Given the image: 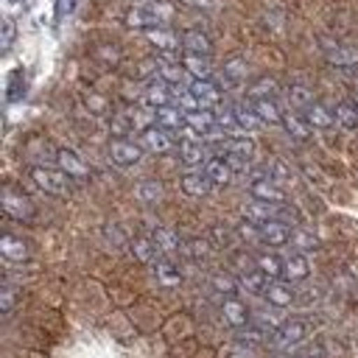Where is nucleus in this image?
<instances>
[{
	"label": "nucleus",
	"instance_id": "f257e3e1",
	"mask_svg": "<svg viewBox=\"0 0 358 358\" xmlns=\"http://www.w3.org/2000/svg\"><path fill=\"white\" fill-rule=\"evenodd\" d=\"M168 14H171L168 6H162V3H140V6L126 11V25L140 28V31H154V28L165 25Z\"/></svg>",
	"mask_w": 358,
	"mask_h": 358
},
{
	"label": "nucleus",
	"instance_id": "f03ea898",
	"mask_svg": "<svg viewBox=\"0 0 358 358\" xmlns=\"http://www.w3.org/2000/svg\"><path fill=\"white\" fill-rule=\"evenodd\" d=\"M31 179L39 190L50 193V196H67L70 193V176L59 168H45V165H36L31 168Z\"/></svg>",
	"mask_w": 358,
	"mask_h": 358
},
{
	"label": "nucleus",
	"instance_id": "7ed1b4c3",
	"mask_svg": "<svg viewBox=\"0 0 358 358\" xmlns=\"http://www.w3.org/2000/svg\"><path fill=\"white\" fill-rule=\"evenodd\" d=\"M249 193H252L255 201L274 204V207H280V204L285 201L282 187H280L268 173H257V176H252V182H249Z\"/></svg>",
	"mask_w": 358,
	"mask_h": 358
},
{
	"label": "nucleus",
	"instance_id": "20e7f679",
	"mask_svg": "<svg viewBox=\"0 0 358 358\" xmlns=\"http://www.w3.org/2000/svg\"><path fill=\"white\" fill-rule=\"evenodd\" d=\"M143 151H145V148H143L140 143L126 140V137H117V140L109 143V159H112L115 165H123V168L137 165V162L143 159Z\"/></svg>",
	"mask_w": 358,
	"mask_h": 358
},
{
	"label": "nucleus",
	"instance_id": "39448f33",
	"mask_svg": "<svg viewBox=\"0 0 358 358\" xmlns=\"http://www.w3.org/2000/svg\"><path fill=\"white\" fill-rule=\"evenodd\" d=\"M3 210H6L11 218H17V221H31V218L36 215L34 201H31L25 193H17V190H6V193H3Z\"/></svg>",
	"mask_w": 358,
	"mask_h": 358
},
{
	"label": "nucleus",
	"instance_id": "423d86ee",
	"mask_svg": "<svg viewBox=\"0 0 358 358\" xmlns=\"http://www.w3.org/2000/svg\"><path fill=\"white\" fill-rule=\"evenodd\" d=\"M140 145L151 154H168L173 148V137H171V131H165L162 126L154 123L145 131H140Z\"/></svg>",
	"mask_w": 358,
	"mask_h": 358
},
{
	"label": "nucleus",
	"instance_id": "0eeeda50",
	"mask_svg": "<svg viewBox=\"0 0 358 358\" xmlns=\"http://www.w3.org/2000/svg\"><path fill=\"white\" fill-rule=\"evenodd\" d=\"M185 131H187V137L179 143V159H182L185 165H190V168H193V165H204V162L210 159V157H207V145H204L190 129H185Z\"/></svg>",
	"mask_w": 358,
	"mask_h": 358
},
{
	"label": "nucleus",
	"instance_id": "6e6552de",
	"mask_svg": "<svg viewBox=\"0 0 358 358\" xmlns=\"http://www.w3.org/2000/svg\"><path fill=\"white\" fill-rule=\"evenodd\" d=\"M56 162H59V171H64L70 179H78V182L90 179L87 162H84L73 148H59V151H56Z\"/></svg>",
	"mask_w": 358,
	"mask_h": 358
},
{
	"label": "nucleus",
	"instance_id": "1a4fd4ad",
	"mask_svg": "<svg viewBox=\"0 0 358 358\" xmlns=\"http://www.w3.org/2000/svg\"><path fill=\"white\" fill-rule=\"evenodd\" d=\"M308 336V324L302 322V319H288V322H282L277 330H274V347H291V344H296V341H302Z\"/></svg>",
	"mask_w": 358,
	"mask_h": 358
},
{
	"label": "nucleus",
	"instance_id": "9d476101",
	"mask_svg": "<svg viewBox=\"0 0 358 358\" xmlns=\"http://www.w3.org/2000/svg\"><path fill=\"white\" fill-rule=\"evenodd\" d=\"M187 90L193 92V98L199 101L201 109H210V106H215V103L221 101V87H218L213 78H210V81H196V78H193V81L187 84Z\"/></svg>",
	"mask_w": 358,
	"mask_h": 358
},
{
	"label": "nucleus",
	"instance_id": "9b49d317",
	"mask_svg": "<svg viewBox=\"0 0 358 358\" xmlns=\"http://www.w3.org/2000/svg\"><path fill=\"white\" fill-rule=\"evenodd\" d=\"M185 126L193 131V134H213L218 120H215V112L210 109H193V112H185Z\"/></svg>",
	"mask_w": 358,
	"mask_h": 358
},
{
	"label": "nucleus",
	"instance_id": "f8f14e48",
	"mask_svg": "<svg viewBox=\"0 0 358 358\" xmlns=\"http://www.w3.org/2000/svg\"><path fill=\"white\" fill-rule=\"evenodd\" d=\"M182 67L190 78L196 81H210L213 78V64H210V56H199V53H185L182 56Z\"/></svg>",
	"mask_w": 358,
	"mask_h": 358
},
{
	"label": "nucleus",
	"instance_id": "ddd939ff",
	"mask_svg": "<svg viewBox=\"0 0 358 358\" xmlns=\"http://www.w3.org/2000/svg\"><path fill=\"white\" fill-rule=\"evenodd\" d=\"M145 103L151 109H159V106H173V98H171V84H165L159 76H154L145 87Z\"/></svg>",
	"mask_w": 358,
	"mask_h": 358
},
{
	"label": "nucleus",
	"instance_id": "4468645a",
	"mask_svg": "<svg viewBox=\"0 0 358 358\" xmlns=\"http://www.w3.org/2000/svg\"><path fill=\"white\" fill-rule=\"evenodd\" d=\"M201 171L207 173V179L213 182V187H224V185H229V182H232V173H235L224 157H210V159L204 162Z\"/></svg>",
	"mask_w": 358,
	"mask_h": 358
},
{
	"label": "nucleus",
	"instance_id": "2eb2a0df",
	"mask_svg": "<svg viewBox=\"0 0 358 358\" xmlns=\"http://www.w3.org/2000/svg\"><path fill=\"white\" fill-rule=\"evenodd\" d=\"M322 48H324V59H327L330 64H336V67H352V64H358V50H352V48H347V45L324 42Z\"/></svg>",
	"mask_w": 358,
	"mask_h": 358
},
{
	"label": "nucleus",
	"instance_id": "dca6fc26",
	"mask_svg": "<svg viewBox=\"0 0 358 358\" xmlns=\"http://www.w3.org/2000/svg\"><path fill=\"white\" fill-rule=\"evenodd\" d=\"M291 229H288V224H282V221H266V224H260V241L263 243H268V246H285L288 241H291Z\"/></svg>",
	"mask_w": 358,
	"mask_h": 358
},
{
	"label": "nucleus",
	"instance_id": "f3484780",
	"mask_svg": "<svg viewBox=\"0 0 358 358\" xmlns=\"http://www.w3.org/2000/svg\"><path fill=\"white\" fill-rule=\"evenodd\" d=\"M310 274V263H308V257L302 255V252H291L285 260H282V277L288 280V282H299V280H305Z\"/></svg>",
	"mask_w": 358,
	"mask_h": 358
},
{
	"label": "nucleus",
	"instance_id": "a211bd4d",
	"mask_svg": "<svg viewBox=\"0 0 358 358\" xmlns=\"http://www.w3.org/2000/svg\"><path fill=\"white\" fill-rule=\"evenodd\" d=\"M179 185H182V190H185L187 196H193V199L207 196V193L213 190V182L207 179L204 171H187V173L179 179Z\"/></svg>",
	"mask_w": 358,
	"mask_h": 358
},
{
	"label": "nucleus",
	"instance_id": "6ab92c4d",
	"mask_svg": "<svg viewBox=\"0 0 358 358\" xmlns=\"http://www.w3.org/2000/svg\"><path fill=\"white\" fill-rule=\"evenodd\" d=\"M221 313H224V319H227V324L229 327H246V322H249V310H246V305L241 302V299H235V296H224V302H221Z\"/></svg>",
	"mask_w": 358,
	"mask_h": 358
},
{
	"label": "nucleus",
	"instance_id": "aec40b11",
	"mask_svg": "<svg viewBox=\"0 0 358 358\" xmlns=\"http://www.w3.org/2000/svg\"><path fill=\"white\" fill-rule=\"evenodd\" d=\"M182 48H185V53H199V56H210L213 53L210 36L204 31H199V28H190V31L182 34Z\"/></svg>",
	"mask_w": 358,
	"mask_h": 358
},
{
	"label": "nucleus",
	"instance_id": "412c9836",
	"mask_svg": "<svg viewBox=\"0 0 358 358\" xmlns=\"http://www.w3.org/2000/svg\"><path fill=\"white\" fill-rule=\"evenodd\" d=\"M263 299H266L271 308H288V305L294 302V291H291V285H285V282H280V280H268V285H266V291H263Z\"/></svg>",
	"mask_w": 358,
	"mask_h": 358
},
{
	"label": "nucleus",
	"instance_id": "4be33fe9",
	"mask_svg": "<svg viewBox=\"0 0 358 358\" xmlns=\"http://www.w3.org/2000/svg\"><path fill=\"white\" fill-rule=\"evenodd\" d=\"M0 252H3V257L11 260V263H22V260H28V255H31L28 243H25L22 238H17V235H3V238H0Z\"/></svg>",
	"mask_w": 358,
	"mask_h": 358
},
{
	"label": "nucleus",
	"instance_id": "5701e85b",
	"mask_svg": "<svg viewBox=\"0 0 358 358\" xmlns=\"http://www.w3.org/2000/svg\"><path fill=\"white\" fill-rule=\"evenodd\" d=\"M302 117H305V123H308L310 129H333V123H336V115H333L324 103H310V106L302 112Z\"/></svg>",
	"mask_w": 358,
	"mask_h": 358
},
{
	"label": "nucleus",
	"instance_id": "b1692460",
	"mask_svg": "<svg viewBox=\"0 0 358 358\" xmlns=\"http://www.w3.org/2000/svg\"><path fill=\"white\" fill-rule=\"evenodd\" d=\"M151 241H154V246H157L162 255H173V252H179V249H185V246H182V238H179L171 227H157L154 235H151Z\"/></svg>",
	"mask_w": 358,
	"mask_h": 358
},
{
	"label": "nucleus",
	"instance_id": "393cba45",
	"mask_svg": "<svg viewBox=\"0 0 358 358\" xmlns=\"http://www.w3.org/2000/svg\"><path fill=\"white\" fill-rule=\"evenodd\" d=\"M157 126H162L165 131L187 129V126H185V112H182L179 106H159V109H157Z\"/></svg>",
	"mask_w": 358,
	"mask_h": 358
},
{
	"label": "nucleus",
	"instance_id": "a878e982",
	"mask_svg": "<svg viewBox=\"0 0 358 358\" xmlns=\"http://www.w3.org/2000/svg\"><path fill=\"white\" fill-rule=\"evenodd\" d=\"M154 277H157V282L165 285V288H173V285L182 282V271H179V266L171 263V260H157V263H154Z\"/></svg>",
	"mask_w": 358,
	"mask_h": 358
},
{
	"label": "nucleus",
	"instance_id": "bb28decb",
	"mask_svg": "<svg viewBox=\"0 0 358 358\" xmlns=\"http://www.w3.org/2000/svg\"><path fill=\"white\" fill-rule=\"evenodd\" d=\"M252 109H255V115L260 117V123H268V126H274V123H282V112L277 109V103H274V98H263V101H252Z\"/></svg>",
	"mask_w": 358,
	"mask_h": 358
},
{
	"label": "nucleus",
	"instance_id": "cd10ccee",
	"mask_svg": "<svg viewBox=\"0 0 358 358\" xmlns=\"http://www.w3.org/2000/svg\"><path fill=\"white\" fill-rule=\"evenodd\" d=\"M282 129H285L294 140H308V137H310V126H308L305 117L296 115V112H282Z\"/></svg>",
	"mask_w": 358,
	"mask_h": 358
},
{
	"label": "nucleus",
	"instance_id": "c85d7f7f",
	"mask_svg": "<svg viewBox=\"0 0 358 358\" xmlns=\"http://www.w3.org/2000/svg\"><path fill=\"white\" fill-rule=\"evenodd\" d=\"M336 123L341 129H347V131L358 129V103L355 101H341L336 106Z\"/></svg>",
	"mask_w": 358,
	"mask_h": 358
},
{
	"label": "nucleus",
	"instance_id": "c756f323",
	"mask_svg": "<svg viewBox=\"0 0 358 358\" xmlns=\"http://www.w3.org/2000/svg\"><path fill=\"white\" fill-rule=\"evenodd\" d=\"M134 196L143 201V204H157L162 199V185L157 179H143L134 185Z\"/></svg>",
	"mask_w": 358,
	"mask_h": 358
},
{
	"label": "nucleus",
	"instance_id": "7c9ffc66",
	"mask_svg": "<svg viewBox=\"0 0 358 358\" xmlns=\"http://www.w3.org/2000/svg\"><path fill=\"white\" fill-rule=\"evenodd\" d=\"M145 36H148L159 50H176V48H182V36H176L173 31H165V28L145 31Z\"/></svg>",
	"mask_w": 358,
	"mask_h": 358
},
{
	"label": "nucleus",
	"instance_id": "2f4dec72",
	"mask_svg": "<svg viewBox=\"0 0 358 358\" xmlns=\"http://www.w3.org/2000/svg\"><path fill=\"white\" fill-rule=\"evenodd\" d=\"M243 215H246V221H252V224H266V221H274V204H263V201H252V204H246L243 207Z\"/></svg>",
	"mask_w": 358,
	"mask_h": 358
},
{
	"label": "nucleus",
	"instance_id": "473e14b6",
	"mask_svg": "<svg viewBox=\"0 0 358 358\" xmlns=\"http://www.w3.org/2000/svg\"><path fill=\"white\" fill-rule=\"evenodd\" d=\"M224 154H238V157H243V159H249L252 162V157H255V143L249 140V137H227V143H224Z\"/></svg>",
	"mask_w": 358,
	"mask_h": 358
},
{
	"label": "nucleus",
	"instance_id": "72a5a7b5",
	"mask_svg": "<svg viewBox=\"0 0 358 358\" xmlns=\"http://www.w3.org/2000/svg\"><path fill=\"white\" fill-rule=\"evenodd\" d=\"M255 266H257V271L260 274H266L268 280H280L282 277V260L277 257V255H257V260H255Z\"/></svg>",
	"mask_w": 358,
	"mask_h": 358
},
{
	"label": "nucleus",
	"instance_id": "f704fd0d",
	"mask_svg": "<svg viewBox=\"0 0 358 358\" xmlns=\"http://www.w3.org/2000/svg\"><path fill=\"white\" fill-rule=\"evenodd\" d=\"M285 95H288V103L296 106V109H302V112H305L310 103H316V101H313V90H308L305 84H291Z\"/></svg>",
	"mask_w": 358,
	"mask_h": 358
},
{
	"label": "nucleus",
	"instance_id": "c9c22d12",
	"mask_svg": "<svg viewBox=\"0 0 358 358\" xmlns=\"http://www.w3.org/2000/svg\"><path fill=\"white\" fill-rule=\"evenodd\" d=\"M131 252H134V257H137L140 263H157V255H159V249L154 246L151 238H134Z\"/></svg>",
	"mask_w": 358,
	"mask_h": 358
},
{
	"label": "nucleus",
	"instance_id": "e433bc0d",
	"mask_svg": "<svg viewBox=\"0 0 358 358\" xmlns=\"http://www.w3.org/2000/svg\"><path fill=\"white\" fill-rule=\"evenodd\" d=\"M25 95V73L22 70H11L8 73V84H6V101L14 103Z\"/></svg>",
	"mask_w": 358,
	"mask_h": 358
},
{
	"label": "nucleus",
	"instance_id": "4c0bfd02",
	"mask_svg": "<svg viewBox=\"0 0 358 358\" xmlns=\"http://www.w3.org/2000/svg\"><path fill=\"white\" fill-rule=\"evenodd\" d=\"M232 112H235V117H238L241 131H255V129H260V126H263V123H260V117L255 115V109H252V106L238 103V106H232Z\"/></svg>",
	"mask_w": 358,
	"mask_h": 358
},
{
	"label": "nucleus",
	"instance_id": "58836bf2",
	"mask_svg": "<svg viewBox=\"0 0 358 358\" xmlns=\"http://www.w3.org/2000/svg\"><path fill=\"white\" fill-rule=\"evenodd\" d=\"M266 285H268V277H266V274H260L257 268H252V271H243V274H241V288H246L249 294H260V296H263Z\"/></svg>",
	"mask_w": 358,
	"mask_h": 358
},
{
	"label": "nucleus",
	"instance_id": "ea45409f",
	"mask_svg": "<svg viewBox=\"0 0 358 358\" xmlns=\"http://www.w3.org/2000/svg\"><path fill=\"white\" fill-rule=\"evenodd\" d=\"M224 78H227L229 84L243 81V78H246V59H241V56L227 59V62H224Z\"/></svg>",
	"mask_w": 358,
	"mask_h": 358
},
{
	"label": "nucleus",
	"instance_id": "a19ab883",
	"mask_svg": "<svg viewBox=\"0 0 358 358\" xmlns=\"http://www.w3.org/2000/svg\"><path fill=\"white\" fill-rule=\"evenodd\" d=\"M215 120H218V129H221L224 134H229V137H241V126H238V117H235L232 109H221V112H215Z\"/></svg>",
	"mask_w": 358,
	"mask_h": 358
},
{
	"label": "nucleus",
	"instance_id": "79ce46f5",
	"mask_svg": "<svg viewBox=\"0 0 358 358\" xmlns=\"http://www.w3.org/2000/svg\"><path fill=\"white\" fill-rule=\"evenodd\" d=\"M277 92V81L274 78H260V81H255L252 87H249V95H252V101H263V98H271Z\"/></svg>",
	"mask_w": 358,
	"mask_h": 358
},
{
	"label": "nucleus",
	"instance_id": "37998d69",
	"mask_svg": "<svg viewBox=\"0 0 358 358\" xmlns=\"http://www.w3.org/2000/svg\"><path fill=\"white\" fill-rule=\"evenodd\" d=\"M291 241H294V246L305 255V252H310V249H316L319 246V241L310 235V232H305V229H296L294 235H291Z\"/></svg>",
	"mask_w": 358,
	"mask_h": 358
},
{
	"label": "nucleus",
	"instance_id": "c03bdc74",
	"mask_svg": "<svg viewBox=\"0 0 358 358\" xmlns=\"http://www.w3.org/2000/svg\"><path fill=\"white\" fill-rule=\"evenodd\" d=\"M213 288H215V291H221L224 296H235L238 282H235L229 274H215V277H213Z\"/></svg>",
	"mask_w": 358,
	"mask_h": 358
},
{
	"label": "nucleus",
	"instance_id": "a18cd8bd",
	"mask_svg": "<svg viewBox=\"0 0 358 358\" xmlns=\"http://www.w3.org/2000/svg\"><path fill=\"white\" fill-rule=\"evenodd\" d=\"M14 34H17V31H14V22H11L8 17H3V20H0V48H3V50H8V48L14 45Z\"/></svg>",
	"mask_w": 358,
	"mask_h": 358
},
{
	"label": "nucleus",
	"instance_id": "49530a36",
	"mask_svg": "<svg viewBox=\"0 0 358 358\" xmlns=\"http://www.w3.org/2000/svg\"><path fill=\"white\" fill-rule=\"evenodd\" d=\"M73 8H76V0H56V3H53V17H56V22H62L64 17H70Z\"/></svg>",
	"mask_w": 358,
	"mask_h": 358
},
{
	"label": "nucleus",
	"instance_id": "de8ad7c7",
	"mask_svg": "<svg viewBox=\"0 0 358 358\" xmlns=\"http://www.w3.org/2000/svg\"><path fill=\"white\" fill-rule=\"evenodd\" d=\"M14 299H17L14 291H11L8 285H3V294H0V310H3V313H11V310H14Z\"/></svg>",
	"mask_w": 358,
	"mask_h": 358
},
{
	"label": "nucleus",
	"instance_id": "09e8293b",
	"mask_svg": "<svg viewBox=\"0 0 358 358\" xmlns=\"http://www.w3.org/2000/svg\"><path fill=\"white\" fill-rule=\"evenodd\" d=\"M185 252H187L190 257H199V255H207V243H204V241H190V243L185 246Z\"/></svg>",
	"mask_w": 358,
	"mask_h": 358
},
{
	"label": "nucleus",
	"instance_id": "8fccbe9b",
	"mask_svg": "<svg viewBox=\"0 0 358 358\" xmlns=\"http://www.w3.org/2000/svg\"><path fill=\"white\" fill-rule=\"evenodd\" d=\"M185 3H193V6H207V0H185Z\"/></svg>",
	"mask_w": 358,
	"mask_h": 358
},
{
	"label": "nucleus",
	"instance_id": "3c124183",
	"mask_svg": "<svg viewBox=\"0 0 358 358\" xmlns=\"http://www.w3.org/2000/svg\"><path fill=\"white\" fill-rule=\"evenodd\" d=\"M355 103H358V87H355Z\"/></svg>",
	"mask_w": 358,
	"mask_h": 358
},
{
	"label": "nucleus",
	"instance_id": "603ef678",
	"mask_svg": "<svg viewBox=\"0 0 358 358\" xmlns=\"http://www.w3.org/2000/svg\"><path fill=\"white\" fill-rule=\"evenodd\" d=\"M280 358H291V355H280Z\"/></svg>",
	"mask_w": 358,
	"mask_h": 358
},
{
	"label": "nucleus",
	"instance_id": "864d4df0",
	"mask_svg": "<svg viewBox=\"0 0 358 358\" xmlns=\"http://www.w3.org/2000/svg\"><path fill=\"white\" fill-rule=\"evenodd\" d=\"M8 3H20V0H8Z\"/></svg>",
	"mask_w": 358,
	"mask_h": 358
}]
</instances>
